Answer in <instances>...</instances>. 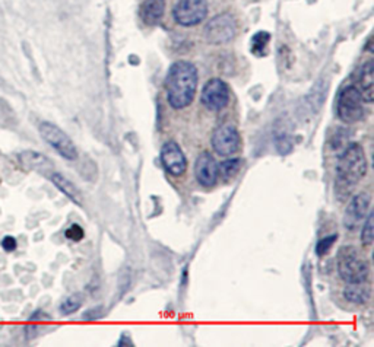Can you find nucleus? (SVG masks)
<instances>
[{
    "label": "nucleus",
    "instance_id": "nucleus-4",
    "mask_svg": "<svg viewBox=\"0 0 374 347\" xmlns=\"http://www.w3.org/2000/svg\"><path fill=\"white\" fill-rule=\"evenodd\" d=\"M365 115V101L358 89L351 85L342 89L338 98V117L345 124H356Z\"/></svg>",
    "mask_w": 374,
    "mask_h": 347
},
{
    "label": "nucleus",
    "instance_id": "nucleus-24",
    "mask_svg": "<svg viewBox=\"0 0 374 347\" xmlns=\"http://www.w3.org/2000/svg\"><path fill=\"white\" fill-rule=\"evenodd\" d=\"M65 235H66L67 239L75 241V242H78V241H81V239L84 238L85 232H84V229L78 225V223H73V225H70V228L66 229Z\"/></svg>",
    "mask_w": 374,
    "mask_h": 347
},
{
    "label": "nucleus",
    "instance_id": "nucleus-22",
    "mask_svg": "<svg viewBox=\"0 0 374 347\" xmlns=\"http://www.w3.org/2000/svg\"><path fill=\"white\" fill-rule=\"evenodd\" d=\"M348 144H350V142H348L346 130L339 129V130L334 135V137H332V140H331V147H332V151H334L335 154L339 155ZM338 155H336V157H338Z\"/></svg>",
    "mask_w": 374,
    "mask_h": 347
},
{
    "label": "nucleus",
    "instance_id": "nucleus-23",
    "mask_svg": "<svg viewBox=\"0 0 374 347\" xmlns=\"http://www.w3.org/2000/svg\"><path fill=\"white\" fill-rule=\"evenodd\" d=\"M336 239H338V235H335V234L334 235H329V237H325L323 239H320L317 242V245H316V253H317V256H325V254H328L331 248L334 246V244L336 242Z\"/></svg>",
    "mask_w": 374,
    "mask_h": 347
},
{
    "label": "nucleus",
    "instance_id": "nucleus-14",
    "mask_svg": "<svg viewBox=\"0 0 374 347\" xmlns=\"http://www.w3.org/2000/svg\"><path fill=\"white\" fill-rule=\"evenodd\" d=\"M164 11H165L164 0H145L141 8L142 21L146 25H149V27H154V25H157L164 16Z\"/></svg>",
    "mask_w": 374,
    "mask_h": 347
},
{
    "label": "nucleus",
    "instance_id": "nucleus-13",
    "mask_svg": "<svg viewBox=\"0 0 374 347\" xmlns=\"http://www.w3.org/2000/svg\"><path fill=\"white\" fill-rule=\"evenodd\" d=\"M354 86L361 93L363 99L367 104H371L374 99V63L373 60H367L356 74Z\"/></svg>",
    "mask_w": 374,
    "mask_h": 347
},
{
    "label": "nucleus",
    "instance_id": "nucleus-15",
    "mask_svg": "<svg viewBox=\"0 0 374 347\" xmlns=\"http://www.w3.org/2000/svg\"><path fill=\"white\" fill-rule=\"evenodd\" d=\"M343 296L348 302H353L357 305H364L370 301L371 288L367 282L348 283L345 290H343Z\"/></svg>",
    "mask_w": 374,
    "mask_h": 347
},
{
    "label": "nucleus",
    "instance_id": "nucleus-9",
    "mask_svg": "<svg viewBox=\"0 0 374 347\" xmlns=\"http://www.w3.org/2000/svg\"><path fill=\"white\" fill-rule=\"evenodd\" d=\"M240 135L234 126L226 124V126L218 127L211 139L214 151L221 157H231L238 152L240 149Z\"/></svg>",
    "mask_w": 374,
    "mask_h": 347
},
{
    "label": "nucleus",
    "instance_id": "nucleus-25",
    "mask_svg": "<svg viewBox=\"0 0 374 347\" xmlns=\"http://www.w3.org/2000/svg\"><path fill=\"white\" fill-rule=\"evenodd\" d=\"M16 245H18L16 239H15L13 237H11V235H9V237H5V238L2 239V248H4L5 251H8V253H12V251H15Z\"/></svg>",
    "mask_w": 374,
    "mask_h": 347
},
{
    "label": "nucleus",
    "instance_id": "nucleus-19",
    "mask_svg": "<svg viewBox=\"0 0 374 347\" xmlns=\"http://www.w3.org/2000/svg\"><path fill=\"white\" fill-rule=\"evenodd\" d=\"M84 304V296L82 293H73L70 296H67L66 300L60 304L59 309L62 315H72L77 312Z\"/></svg>",
    "mask_w": 374,
    "mask_h": 347
},
{
    "label": "nucleus",
    "instance_id": "nucleus-16",
    "mask_svg": "<svg viewBox=\"0 0 374 347\" xmlns=\"http://www.w3.org/2000/svg\"><path fill=\"white\" fill-rule=\"evenodd\" d=\"M50 181H52L57 190H60L67 198H70V200L73 203L77 205H82V195H81V191L78 190V187L75 186L73 183H70L66 177H63L62 174L59 172H53L52 176H50Z\"/></svg>",
    "mask_w": 374,
    "mask_h": 347
},
{
    "label": "nucleus",
    "instance_id": "nucleus-18",
    "mask_svg": "<svg viewBox=\"0 0 374 347\" xmlns=\"http://www.w3.org/2000/svg\"><path fill=\"white\" fill-rule=\"evenodd\" d=\"M19 159H21V162L25 166L33 168V169H38V171H41V168H50V166H52V164H50V161L45 157H43L38 152H33V151L22 152L19 155Z\"/></svg>",
    "mask_w": 374,
    "mask_h": 347
},
{
    "label": "nucleus",
    "instance_id": "nucleus-5",
    "mask_svg": "<svg viewBox=\"0 0 374 347\" xmlns=\"http://www.w3.org/2000/svg\"><path fill=\"white\" fill-rule=\"evenodd\" d=\"M237 35V21L230 13H219L214 16L205 27L204 37L212 45H224L231 42Z\"/></svg>",
    "mask_w": 374,
    "mask_h": 347
},
{
    "label": "nucleus",
    "instance_id": "nucleus-6",
    "mask_svg": "<svg viewBox=\"0 0 374 347\" xmlns=\"http://www.w3.org/2000/svg\"><path fill=\"white\" fill-rule=\"evenodd\" d=\"M38 130L41 137L52 146L62 158L67 161H75L78 158L77 146H75L72 139L60 127H57L56 124L50 121H43Z\"/></svg>",
    "mask_w": 374,
    "mask_h": 347
},
{
    "label": "nucleus",
    "instance_id": "nucleus-20",
    "mask_svg": "<svg viewBox=\"0 0 374 347\" xmlns=\"http://www.w3.org/2000/svg\"><path fill=\"white\" fill-rule=\"evenodd\" d=\"M374 242V215L373 212H368L364 223H363V231H361V244L365 248H370Z\"/></svg>",
    "mask_w": 374,
    "mask_h": 347
},
{
    "label": "nucleus",
    "instance_id": "nucleus-10",
    "mask_svg": "<svg viewBox=\"0 0 374 347\" xmlns=\"http://www.w3.org/2000/svg\"><path fill=\"white\" fill-rule=\"evenodd\" d=\"M370 203L371 197L368 193H360L351 198L343 215V225L348 231H356L363 225L370 210Z\"/></svg>",
    "mask_w": 374,
    "mask_h": 347
},
{
    "label": "nucleus",
    "instance_id": "nucleus-1",
    "mask_svg": "<svg viewBox=\"0 0 374 347\" xmlns=\"http://www.w3.org/2000/svg\"><path fill=\"white\" fill-rule=\"evenodd\" d=\"M197 89V69L192 62L179 60L172 63L165 79L167 101L174 110L189 107Z\"/></svg>",
    "mask_w": 374,
    "mask_h": 347
},
{
    "label": "nucleus",
    "instance_id": "nucleus-7",
    "mask_svg": "<svg viewBox=\"0 0 374 347\" xmlns=\"http://www.w3.org/2000/svg\"><path fill=\"white\" fill-rule=\"evenodd\" d=\"M208 15L207 0H179L172 8V18L183 27H194Z\"/></svg>",
    "mask_w": 374,
    "mask_h": 347
},
{
    "label": "nucleus",
    "instance_id": "nucleus-12",
    "mask_svg": "<svg viewBox=\"0 0 374 347\" xmlns=\"http://www.w3.org/2000/svg\"><path fill=\"white\" fill-rule=\"evenodd\" d=\"M194 178L196 181L209 188L218 181V162L209 152H202L194 161Z\"/></svg>",
    "mask_w": 374,
    "mask_h": 347
},
{
    "label": "nucleus",
    "instance_id": "nucleus-26",
    "mask_svg": "<svg viewBox=\"0 0 374 347\" xmlns=\"http://www.w3.org/2000/svg\"><path fill=\"white\" fill-rule=\"evenodd\" d=\"M103 317V309L101 308H95V309H89L84 314V319H98Z\"/></svg>",
    "mask_w": 374,
    "mask_h": 347
},
{
    "label": "nucleus",
    "instance_id": "nucleus-2",
    "mask_svg": "<svg viewBox=\"0 0 374 347\" xmlns=\"http://www.w3.org/2000/svg\"><path fill=\"white\" fill-rule=\"evenodd\" d=\"M339 162L336 168L335 191L338 198L345 200L350 197L356 184L367 174V159L364 149L358 143H350L338 155Z\"/></svg>",
    "mask_w": 374,
    "mask_h": 347
},
{
    "label": "nucleus",
    "instance_id": "nucleus-11",
    "mask_svg": "<svg viewBox=\"0 0 374 347\" xmlns=\"http://www.w3.org/2000/svg\"><path fill=\"white\" fill-rule=\"evenodd\" d=\"M161 162L172 177H180L187 169V161L182 147L176 142H167L161 147Z\"/></svg>",
    "mask_w": 374,
    "mask_h": 347
},
{
    "label": "nucleus",
    "instance_id": "nucleus-21",
    "mask_svg": "<svg viewBox=\"0 0 374 347\" xmlns=\"http://www.w3.org/2000/svg\"><path fill=\"white\" fill-rule=\"evenodd\" d=\"M270 41V34L265 33V31H260L258 34L253 35V40H252V52L258 56L263 55V52L266 50L268 44Z\"/></svg>",
    "mask_w": 374,
    "mask_h": 347
},
{
    "label": "nucleus",
    "instance_id": "nucleus-8",
    "mask_svg": "<svg viewBox=\"0 0 374 347\" xmlns=\"http://www.w3.org/2000/svg\"><path fill=\"white\" fill-rule=\"evenodd\" d=\"M201 101L209 111H222L230 103L229 85L218 78L208 81L202 89Z\"/></svg>",
    "mask_w": 374,
    "mask_h": 347
},
{
    "label": "nucleus",
    "instance_id": "nucleus-17",
    "mask_svg": "<svg viewBox=\"0 0 374 347\" xmlns=\"http://www.w3.org/2000/svg\"><path fill=\"white\" fill-rule=\"evenodd\" d=\"M243 165V161L240 158H230L224 162L218 164V178H222L224 181H231L237 177Z\"/></svg>",
    "mask_w": 374,
    "mask_h": 347
},
{
    "label": "nucleus",
    "instance_id": "nucleus-3",
    "mask_svg": "<svg viewBox=\"0 0 374 347\" xmlns=\"http://www.w3.org/2000/svg\"><path fill=\"white\" fill-rule=\"evenodd\" d=\"M338 273L346 283L367 282L370 276L368 261L351 245H345L336 256Z\"/></svg>",
    "mask_w": 374,
    "mask_h": 347
}]
</instances>
